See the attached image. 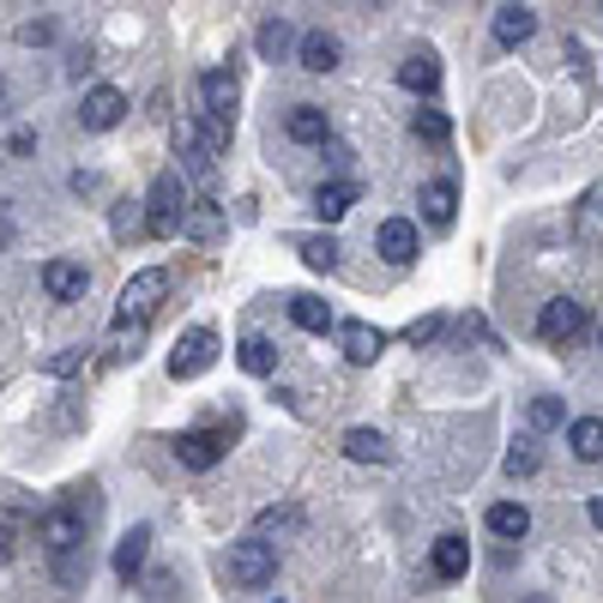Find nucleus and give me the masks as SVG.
Here are the masks:
<instances>
[{
  "label": "nucleus",
  "mask_w": 603,
  "mask_h": 603,
  "mask_svg": "<svg viewBox=\"0 0 603 603\" xmlns=\"http://www.w3.org/2000/svg\"><path fill=\"white\" fill-rule=\"evenodd\" d=\"M338 351L351 356L356 368H368V363H380V351H387V332L368 326V320H344V326H338Z\"/></svg>",
  "instance_id": "nucleus-8"
},
{
  "label": "nucleus",
  "mask_w": 603,
  "mask_h": 603,
  "mask_svg": "<svg viewBox=\"0 0 603 603\" xmlns=\"http://www.w3.org/2000/svg\"><path fill=\"white\" fill-rule=\"evenodd\" d=\"M224 446H229L224 429H187L182 441H175V459H182L187 471H212L217 459H224Z\"/></svg>",
  "instance_id": "nucleus-7"
},
{
  "label": "nucleus",
  "mask_w": 603,
  "mask_h": 603,
  "mask_svg": "<svg viewBox=\"0 0 603 603\" xmlns=\"http://www.w3.org/2000/svg\"><path fill=\"white\" fill-rule=\"evenodd\" d=\"M417 224H410V217H387V224H380V254H387L392 266H410L417 260Z\"/></svg>",
  "instance_id": "nucleus-14"
},
{
  "label": "nucleus",
  "mask_w": 603,
  "mask_h": 603,
  "mask_svg": "<svg viewBox=\"0 0 603 603\" xmlns=\"http://www.w3.org/2000/svg\"><path fill=\"white\" fill-rule=\"evenodd\" d=\"M417 139H429V146H446V139H453V121H446L441 109H417Z\"/></svg>",
  "instance_id": "nucleus-29"
},
{
  "label": "nucleus",
  "mask_w": 603,
  "mask_h": 603,
  "mask_svg": "<svg viewBox=\"0 0 603 603\" xmlns=\"http://www.w3.org/2000/svg\"><path fill=\"white\" fill-rule=\"evenodd\" d=\"M537 471V441H513V453H507V477H531Z\"/></svg>",
  "instance_id": "nucleus-32"
},
{
  "label": "nucleus",
  "mask_w": 603,
  "mask_h": 603,
  "mask_svg": "<svg viewBox=\"0 0 603 603\" xmlns=\"http://www.w3.org/2000/svg\"><path fill=\"white\" fill-rule=\"evenodd\" d=\"M399 85L405 91H417V97H429V91H441V61L429 55V49H417V55L399 67Z\"/></svg>",
  "instance_id": "nucleus-18"
},
{
  "label": "nucleus",
  "mask_w": 603,
  "mask_h": 603,
  "mask_svg": "<svg viewBox=\"0 0 603 603\" xmlns=\"http://www.w3.org/2000/svg\"><path fill=\"white\" fill-rule=\"evenodd\" d=\"M236 363L248 368V375H272V368H278V344H272V338H260V332H254V338H241Z\"/></svg>",
  "instance_id": "nucleus-23"
},
{
  "label": "nucleus",
  "mask_w": 603,
  "mask_h": 603,
  "mask_svg": "<svg viewBox=\"0 0 603 603\" xmlns=\"http://www.w3.org/2000/svg\"><path fill=\"white\" fill-rule=\"evenodd\" d=\"M417 205H422V217H429L434 229H446V224H453V205H459V187L453 182H429Z\"/></svg>",
  "instance_id": "nucleus-21"
},
{
  "label": "nucleus",
  "mask_w": 603,
  "mask_h": 603,
  "mask_svg": "<svg viewBox=\"0 0 603 603\" xmlns=\"http://www.w3.org/2000/svg\"><path fill=\"white\" fill-rule=\"evenodd\" d=\"M290 320H297L302 332H332V308L320 297H290Z\"/></svg>",
  "instance_id": "nucleus-25"
},
{
  "label": "nucleus",
  "mask_w": 603,
  "mask_h": 603,
  "mask_svg": "<svg viewBox=\"0 0 603 603\" xmlns=\"http://www.w3.org/2000/svg\"><path fill=\"white\" fill-rule=\"evenodd\" d=\"M254 49H260L266 61H284V49H290V24H284V19H266V24H260V36H254Z\"/></svg>",
  "instance_id": "nucleus-28"
},
{
  "label": "nucleus",
  "mask_w": 603,
  "mask_h": 603,
  "mask_svg": "<svg viewBox=\"0 0 603 603\" xmlns=\"http://www.w3.org/2000/svg\"><path fill=\"white\" fill-rule=\"evenodd\" d=\"M187 236H194V241H212L217 236V229H224V212H217V200H194V205H187Z\"/></svg>",
  "instance_id": "nucleus-24"
},
{
  "label": "nucleus",
  "mask_w": 603,
  "mask_h": 603,
  "mask_svg": "<svg viewBox=\"0 0 603 603\" xmlns=\"http://www.w3.org/2000/svg\"><path fill=\"white\" fill-rule=\"evenodd\" d=\"M356 194H363L356 182H326V187L314 194V217H320V224H338V217L356 205Z\"/></svg>",
  "instance_id": "nucleus-20"
},
{
  "label": "nucleus",
  "mask_w": 603,
  "mask_h": 603,
  "mask_svg": "<svg viewBox=\"0 0 603 603\" xmlns=\"http://www.w3.org/2000/svg\"><path fill=\"white\" fill-rule=\"evenodd\" d=\"M531 31H537V12H531V7H519V0L495 12V43H502V49H519V43H531Z\"/></svg>",
  "instance_id": "nucleus-16"
},
{
  "label": "nucleus",
  "mask_w": 603,
  "mask_h": 603,
  "mask_svg": "<svg viewBox=\"0 0 603 603\" xmlns=\"http://www.w3.org/2000/svg\"><path fill=\"white\" fill-rule=\"evenodd\" d=\"M525 422H531V434L561 429V399H531V410H525Z\"/></svg>",
  "instance_id": "nucleus-30"
},
{
  "label": "nucleus",
  "mask_w": 603,
  "mask_h": 603,
  "mask_svg": "<svg viewBox=\"0 0 603 603\" xmlns=\"http://www.w3.org/2000/svg\"><path fill=\"white\" fill-rule=\"evenodd\" d=\"M163 297H170V272H163V266H146V272L127 278L121 302H115V332H109L115 356H127L139 338H146V320L158 314V302H163Z\"/></svg>",
  "instance_id": "nucleus-1"
},
{
  "label": "nucleus",
  "mask_w": 603,
  "mask_h": 603,
  "mask_svg": "<svg viewBox=\"0 0 603 603\" xmlns=\"http://www.w3.org/2000/svg\"><path fill=\"white\" fill-rule=\"evenodd\" d=\"M43 290H49V302H79L85 290H91V272H85L79 260H49L43 266Z\"/></svg>",
  "instance_id": "nucleus-10"
},
{
  "label": "nucleus",
  "mask_w": 603,
  "mask_h": 603,
  "mask_svg": "<svg viewBox=\"0 0 603 603\" xmlns=\"http://www.w3.org/2000/svg\"><path fill=\"white\" fill-rule=\"evenodd\" d=\"M568 446H573V459H580V465H597V459H603V417L568 422Z\"/></svg>",
  "instance_id": "nucleus-19"
},
{
  "label": "nucleus",
  "mask_w": 603,
  "mask_h": 603,
  "mask_svg": "<svg viewBox=\"0 0 603 603\" xmlns=\"http://www.w3.org/2000/svg\"><path fill=\"white\" fill-rule=\"evenodd\" d=\"M429 568L441 573V580H465V573H471V543H465V537H434Z\"/></svg>",
  "instance_id": "nucleus-15"
},
{
  "label": "nucleus",
  "mask_w": 603,
  "mask_h": 603,
  "mask_svg": "<svg viewBox=\"0 0 603 603\" xmlns=\"http://www.w3.org/2000/svg\"><path fill=\"white\" fill-rule=\"evenodd\" d=\"M146 556H151V525H133V531L115 543V580L121 585H133L139 580V568H146Z\"/></svg>",
  "instance_id": "nucleus-12"
},
{
  "label": "nucleus",
  "mask_w": 603,
  "mask_h": 603,
  "mask_svg": "<svg viewBox=\"0 0 603 603\" xmlns=\"http://www.w3.org/2000/svg\"><path fill=\"white\" fill-rule=\"evenodd\" d=\"M297 61H302L308 73H332V67L344 61V43H338L332 31H308L302 43H297Z\"/></svg>",
  "instance_id": "nucleus-13"
},
{
  "label": "nucleus",
  "mask_w": 603,
  "mask_h": 603,
  "mask_svg": "<svg viewBox=\"0 0 603 603\" xmlns=\"http://www.w3.org/2000/svg\"><path fill=\"white\" fill-rule=\"evenodd\" d=\"M592 326V314H585V302H573V297H556V302H543V314H537V332H543V344H573L580 332Z\"/></svg>",
  "instance_id": "nucleus-5"
},
{
  "label": "nucleus",
  "mask_w": 603,
  "mask_h": 603,
  "mask_svg": "<svg viewBox=\"0 0 603 603\" xmlns=\"http://www.w3.org/2000/svg\"><path fill=\"white\" fill-rule=\"evenodd\" d=\"M592 525L603 531V495H592Z\"/></svg>",
  "instance_id": "nucleus-36"
},
{
  "label": "nucleus",
  "mask_w": 603,
  "mask_h": 603,
  "mask_svg": "<svg viewBox=\"0 0 603 603\" xmlns=\"http://www.w3.org/2000/svg\"><path fill=\"white\" fill-rule=\"evenodd\" d=\"M344 453H351L356 465H392V441L380 429H351L344 434Z\"/></svg>",
  "instance_id": "nucleus-17"
},
{
  "label": "nucleus",
  "mask_w": 603,
  "mask_h": 603,
  "mask_svg": "<svg viewBox=\"0 0 603 603\" xmlns=\"http://www.w3.org/2000/svg\"><path fill=\"white\" fill-rule=\"evenodd\" d=\"M224 573H229V585H241V592H266V585L278 580V549L254 531V537H241V543H229Z\"/></svg>",
  "instance_id": "nucleus-2"
},
{
  "label": "nucleus",
  "mask_w": 603,
  "mask_h": 603,
  "mask_svg": "<svg viewBox=\"0 0 603 603\" xmlns=\"http://www.w3.org/2000/svg\"><path fill=\"white\" fill-rule=\"evenodd\" d=\"M297 254L314 266V272H338V241H332V236H302Z\"/></svg>",
  "instance_id": "nucleus-26"
},
{
  "label": "nucleus",
  "mask_w": 603,
  "mask_h": 603,
  "mask_svg": "<svg viewBox=\"0 0 603 603\" xmlns=\"http://www.w3.org/2000/svg\"><path fill=\"white\" fill-rule=\"evenodd\" d=\"M12 556H19V537H12V525H0V568H7Z\"/></svg>",
  "instance_id": "nucleus-34"
},
{
  "label": "nucleus",
  "mask_w": 603,
  "mask_h": 603,
  "mask_svg": "<svg viewBox=\"0 0 603 603\" xmlns=\"http://www.w3.org/2000/svg\"><path fill=\"white\" fill-rule=\"evenodd\" d=\"M483 519H489V531H495V537H507V543H519V537L531 531V513H525L519 502H495L489 513H483Z\"/></svg>",
  "instance_id": "nucleus-22"
},
{
  "label": "nucleus",
  "mask_w": 603,
  "mask_h": 603,
  "mask_svg": "<svg viewBox=\"0 0 603 603\" xmlns=\"http://www.w3.org/2000/svg\"><path fill=\"white\" fill-rule=\"evenodd\" d=\"M441 326H446L441 314H422V320H410V326H405V344H417V351H422V344H434V338H441Z\"/></svg>",
  "instance_id": "nucleus-31"
},
{
  "label": "nucleus",
  "mask_w": 603,
  "mask_h": 603,
  "mask_svg": "<svg viewBox=\"0 0 603 603\" xmlns=\"http://www.w3.org/2000/svg\"><path fill=\"white\" fill-rule=\"evenodd\" d=\"M254 531L260 537H284V531H302V507H260V519H254Z\"/></svg>",
  "instance_id": "nucleus-27"
},
{
  "label": "nucleus",
  "mask_w": 603,
  "mask_h": 603,
  "mask_svg": "<svg viewBox=\"0 0 603 603\" xmlns=\"http://www.w3.org/2000/svg\"><path fill=\"white\" fill-rule=\"evenodd\" d=\"M200 103H205V115H217V121H236V103H241L236 73H224V67L200 73Z\"/></svg>",
  "instance_id": "nucleus-9"
},
{
  "label": "nucleus",
  "mask_w": 603,
  "mask_h": 603,
  "mask_svg": "<svg viewBox=\"0 0 603 603\" xmlns=\"http://www.w3.org/2000/svg\"><path fill=\"white\" fill-rule=\"evenodd\" d=\"M212 363H217V332L212 326H187L182 338H175V351H170V375L175 380H200Z\"/></svg>",
  "instance_id": "nucleus-4"
},
{
  "label": "nucleus",
  "mask_w": 603,
  "mask_h": 603,
  "mask_svg": "<svg viewBox=\"0 0 603 603\" xmlns=\"http://www.w3.org/2000/svg\"><path fill=\"white\" fill-rule=\"evenodd\" d=\"M603 229V194H585V212H580V241H597Z\"/></svg>",
  "instance_id": "nucleus-33"
},
{
  "label": "nucleus",
  "mask_w": 603,
  "mask_h": 603,
  "mask_svg": "<svg viewBox=\"0 0 603 603\" xmlns=\"http://www.w3.org/2000/svg\"><path fill=\"white\" fill-rule=\"evenodd\" d=\"M284 133L297 139V146H326L332 121H326V109H320V103H297V109L284 115Z\"/></svg>",
  "instance_id": "nucleus-11"
},
{
  "label": "nucleus",
  "mask_w": 603,
  "mask_h": 603,
  "mask_svg": "<svg viewBox=\"0 0 603 603\" xmlns=\"http://www.w3.org/2000/svg\"><path fill=\"white\" fill-rule=\"evenodd\" d=\"M121 115H127V97L115 91V85H97V91H85V103H79L85 133H109V127H121Z\"/></svg>",
  "instance_id": "nucleus-6"
},
{
  "label": "nucleus",
  "mask_w": 603,
  "mask_h": 603,
  "mask_svg": "<svg viewBox=\"0 0 603 603\" xmlns=\"http://www.w3.org/2000/svg\"><path fill=\"white\" fill-rule=\"evenodd\" d=\"M49 36H55V24H24L19 43H49Z\"/></svg>",
  "instance_id": "nucleus-35"
},
{
  "label": "nucleus",
  "mask_w": 603,
  "mask_h": 603,
  "mask_svg": "<svg viewBox=\"0 0 603 603\" xmlns=\"http://www.w3.org/2000/svg\"><path fill=\"white\" fill-rule=\"evenodd\" d=\"M597 344H603V326H597Z\"/></svg>",
  "instance_id": "nucleus-37"
},
{
  "label": "nucleus",
  "mask_w": 603,
  "mask_h": 603,
  "mask_svg": "<svg viewBox=\"0 0 603 603\" xmlns=\"http://www.w3.org/2000/svg\"><path fill=\"white\" fill-rule=\"evenodd\" d=\"M182 224H187V187H182V175H175V170H163L158 182H151L146 229H151L158 241H170V236H182Z\"/></svg>",
  "instance_id": "nucleus-3"
}]
</instances>
